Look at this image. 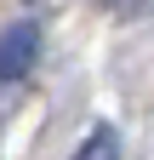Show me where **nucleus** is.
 I'll return each instance as SVG.
<instances>
[{"label": "nucleus", "mask_w": 154, "mask_h": 160, "mask_svg": "<svg viewBox=\"0 0 154 160\" xmlns=\"http://www.w3.org/2000/svg\"><path fill=\"white\" fill-rule=\"evenodd\" d=\"M34 57H40V29H34V23H12V29H0V80L29 74Z\"/></svg>", "instance_id": "f257e3e1"}, {"label": "nucleus", "mask_w": 154, "mask_h": 160, "mask_svg": "<svg viewBox=\"0 0 154 160\" xmlns=\"http://www.w3.org/2000/svg\"><path fill=\"white\" fill-rule=\"evenodd\" d=\"M74 160H120V137H114L108 126H97L80 149H74Z\"/></svg>", "instance_id": "f03ea898"}]
</instances>
